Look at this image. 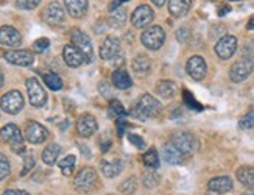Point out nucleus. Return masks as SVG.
Listing matches in <instances>:
<instances>
[{
	"label": "nucleus",
	"instance_id": "26",
	"mask_svg": "<svg viewBox=\"0 0 254 195\" xmlns=\"http://www.w3.org/2000/svg\"><path fill=\"white\" fill-rule=\"evenodd\" d=\"M113 84L117 89H128L132 86V81L125 69H117L113 73Z\"/></svg>",
	"mask_w": 254,
	"mask_h": 195
},
{
	"label": "nucleus",
	"instance_id": "50",
	"mask_svg": "<svg viewBox=\"0 0 254 195\" xmlns=\"http://www.w3.org/2000/svg\"><path fill=\"white\" fill-rule=\"evenodd\" d=\"M231 11V6H228V5H225V6H222L218 9V16L222 17V16H225V14H228Z\"/></svg>",
	"mask_w": 254,
	"mask_h": 195
},
{
	"label": "nucleus",
	"instance_id": "29",
	"mask_svg": "<svg viewBox=\"0 0 254 195\" xmlns=\"http://www.w3.org/2000/svg\"><path fill=\"white\" fill-rule=\"evenodd\" d=\"M127 22V11L120 6L117 9H114V11H111V14H109V19H108V24L111 25L113 28H120L124 27Z\"/></svg>",
	"mask_w": 254,
	"mask_h": 195
},
{
	"label": "nucleus",
	"instance_id": "1",
	"mask_svg": "<svg viewBox=\"0 0 254 195\" xmlns=\"http://www.w3.org/2000/svg\"><path fill=\"white\" fill-rule=\"evenodd\" d=\"M161 110V103L158 99H154L150 94H143L132 105L129 114L137 119V121H148V119L154 117Z\"/></svg>",
	"mask_w": 254,
	"mask_h": 195
},
{
	"label": "nucleus",
	"instance_id": "47",
	"mask_svg": "<svg viewBox=\"0 0 254 195\" xmlns=\"http://www.w3.org/2000/svg\"><path fill=\"white\" fill-rule=\"evenodd\" d=\"M98 89H100L102 95L103 97H111V89H109V86H106V81H102L100 84H98Z\"/></svg>",
	"mask_w": 254,
	"mask_h": 195
},
{
	"label": "nucleus",
	"instance_id": "56",
	"mask_svg": "<svg viewBox=\"0 0 254 195\" xmlns=\"http://www.w3.org/2000/svg\"><path fill=\"white\" fill-rule=\"evenodd\" d=\"M0 57H2V52H0Z\"/></svg>",
	"mask_w": 254,
	"mask_h": 195
},
{
	"label": "nucleus",
	"instance_id": "31",
	"mask_svg": "<svg viewBox=\"0 0 254 195\" xmlns=\"http://www.w3.org/2000/svg\"><path fill=\"white\" fill-rule=\"evenodd\" d=\"M142 162H143V166L154 170V169H158L159 167V156H158V151L154 150V148H150L145 155H143L142 158Z\"/></svg>",
	"mask_w": 254,
	"mask_h": 195
},
{
	"label": "nucleus",
	"instance_id": "27",
	"mask_svg": "<svg viewBox=\"0 0 254 195\" xmlns=\"http://www.w3.org/2000/svg\"><path fill=\"white\" fill-rule=\"evenodd\" d=\"M60 153H61V147L58 144H50L42 151V161L46 162L47 166H53L55 162H57Z\"/></svg>",
	"mask_w": 254,
	"mask_h": 195
},
{
	"label": "nucleus",
	"instance_id": "13",
	"mask_svg": "<svg viewBox=\"0 0 254 195\" xmlns=\"http://www.w3.org/2000/svg\"><path fill=\"white\" fill-rule=\"evenodd\" d=\"M153 19H154L153 9L148 5H140L134 9V13L131 16V24L136 28H145L153 22Z\"/></svg>",
	"mask_w": 254,
	"mask_h": 195
},
{
	"label": "nucleus",
	"instance_id": "22",
	"mask_svg": "<svg viewBox=\"0 0 254 195\" xmlns=\"http://www.w3.org/2000/svg\"><path fill=\"white\" fill-rule=\"evenodd\" d=\"M192 0H169V13L173 17H183L189 13Z\"/></svg>",
	"mask_w": 254,
	"mask_h": 195
},
{
	"label": "nucleus",
	"instance_id": "15",
	"mask_svg": "<svg viewBox=\"0 0 254 195\" xmlns=\"http://www.w3.org/2000/svg\"><path fill=\"white\" fill-rule=\"evenodd\" d=\"M98 128L97 119L92 114H81L76 121V131L83 137H91Z\"/></svg>",
	"mask_w": 254,
	"mask_h": 195
},
{
	"label": "nucleus",
	"instance_id": "51",
	"mask_svg": "<svg viewBox=\"0 0 254 195\" xmlns=\"http://www.w3.org/2000/svg\"><path fill=\"white\" fill-rule=\"evenodd\" d=\"M151 2L156 5L158 8H161V6H164L165 5V2H167V0H151Z\"/></svg>",
	"mask_w": 254,
	"mask_h": 195
},
{
	"label": "nucleus",
	"instance_id": "48",
	"mask_svg": "<svg viewBox=\"0 0 254 195\" xmlns=\"http://www.w3.org/2000/svg\"><path fill=\"white\" fill-rule=\"evenodd\" d=\"M3 195H30L27 191H16V189H6L5 192H3Z\"/></svg>",
	"mask_w": 254,
	"mask_h": 195
},
{
	"label": "nucleus",
	"instance_id": "44",
	"mask_svg": "<svg viewBox=\"0 0 254 195\" xmlns=\"http://www.w3.org/2000/svg\"><path fill=\"white\" fill-rule=\"evenodd\" d=\"M128 139H129V142L132 144V145H136L139 150H142V148H145V140H143L140 136H137V134H128Z\"/></svg>",
	"mask_w": 254,
	"mask_h": 195
},
{
	"label": "nucleus",
	"instance_id": "46",
	"mask_svg": "<svg viewBox=\"0 0 254 195\" xmlns=\"http://www.w3.org/2000/svg\"><path fill=\"white\" fill-rule=\"evenodd\" d=\"M125 128H127V121H125V117L117 119V134H119V136H124Z\"/></svg>",
	"mask_w": 254,
	"mask_h": 195
},
{
	"label": "nucleus",
	"instance_id": "9",
	"mask_svg": "<svg viewBox=\"0 0 254 195\" xmlns=\"http://www.w3.org/2000/svg\"><path fill=\"white\" fill-rule=\"evenodd\" d=\"M27 92L30 103L35 108H42L47 102V94L41 86V83L36 78H28L27 80Z\"/></svg>",
	"mask_w": 254,
	"mask_h": 195
},
{
	"label": "nucleus",
	"instance_id": "52",
	"mask_svg": "<svg viewBox=\"0 0 254 195\" xmlns=\"http://www.w3.org/2000/svg\"><path fill=\"white\" fill-rule=\"evenodd\" d=\"M247 28L248 30H254V16L248 20V24H247Z\"/></svg>",
	"mask_w": 254,
	"mask_h": 195
},
{
	"label": "nucleus",
	"instance_id": "25",
	"mask_svg": "<svg viewBox=\"0 0 254 195\" xmlns=\"http://www.w3.org/2000/svg\"><path fill=\"white\" fill-rule=\"evenodd\" d=\"M237 180L248 189H254V167L242 166L237 170Z\"/></svg>",
	"mask_w": 254,
	"mask_h": 195
},
{
	"label": "nucleus",
	"instance_id": "55",
	"mask_svg": "<svg viewBox=\"0 0 254 195\" xmlns=\"http://www.w3.org/2000/svg\"><path fill=\"white\" fill-rule=\"evenodd\" d=\"M242 195H254V192H244Z\"/></svg>",
	"mask_w": 254,
	"mask_h": 195
},
{
	"label": "nucleus",
	"instance_id": "4",
	"mask_svg": "<svg viewBox=\"0 0 254 195\" xmlns=\"http://www.w3.org/2000/svg\"><path fill=\"white\" fill-rule=\"evenodd\" d=\"M140 41L145 49L148 50H159L165 41V33H164V28L159 25H153L150 28H147L145 31L142 33Z\"/></svg>",
	"mask_w": 254,
	"mask_h": 195
},
{
	"label": "nucleus",
	"instance_id": "16",
	"mask_svg": "<svg viewBox=\"0 0 254 195\" xmlns=\"http://www.w3.org/2000/svg\"><path fill=\"white\" fill-rule=\"evenodd\" d=\"M47 136H49L47 130L44 128L41 124H38V122H30V124H27L25 139L28 140L30 144H42L44 140L47 139Z\"/></svg>",
	"mask_w": 254,
	"mask_h": 195
},
{
	"label": "nucleus",
	"instance_id": "19",
	"mask_svg": "<svg viewBox=\"0 0 254 195\" xmlns=\"http://www.w3.org/2000/svg\"><path fill=\"white\" fill-rule=\"evenodd\" d=\"M120 52V41L116 36H108L100 47V58L102 60H113Z\"/></svg>",
	"mask_w": 254,
	"mask_h": 195
},
{
	"label": "nucleus",
	"instance_id": "42",
	"mask_svg": "<svg viewBox=\"0 0 254 195\" xmlns=\"http://www.w3.org/2000/svg\"><path fill=\"white\" fill-rule=\"evenodd\" d=\"M41 3V0H16V5L20 9H35Z\"/></svg>",
	"mask_w": 254,
	"mask_h": 195
},
{
	"label": "nucleus",
	"instance_id": "3",
	"mask_svg": "<svg viewBox=\"0 0 254 195\" xmlns=\"http://www.w3.org/2000/svg\"><path fill=\"white\" fill-rule=\"evenodd\" d=\"M170 142L178 148L184 156H190L198 148V139L192 133H175L170 137Z\"/></svg>",
	"mask_w": 254,
	"mask_h": 195
},
{
	"label": "nucleus",
	"instance_id": "23",
	"mask_svg": "<svg viewBox=\"0 0 254 195\" xmlns=\"http://www.w3.org/2000/svg\"><path fill=\"white\" fill-rule=\"evenodd\" d=\"M100 167H102V172H103V175L106 178H114V177L119 175L120 172H122L124 162L120 159H109V161L105 159V161H102Z\"/></svg>",
	"mask_w": 254,
	"mask_h": 195
},
{
	"label": "nucleus",
	"instance_id": "38",
	"mask_svg": "<svg viewBox=\"0 0 254 195\" xmlns=\"http://www.w3.org/2000/svg\"><path fill=\"white\" fill-rule=\"evenodd\" d=\"M35 164H36L35 155H33V153H27L25 158H24V169H22L20 175H22V177H25L27 173H28L33 167H35Z\"/></svg>",
	"mask_w": 254,
	"mask_h": 195
},
{
	"label": "nucleus",
	"instance_id": "57",
	"mask_svg": "<svg viewBox=\"0 0 254 195\" xmlns=\"http://www.w3.org/2000/svg\"><path fill=\"white\" fill-rule=\"evenodd\" d=\"M233 2H237V0H233Z\"/></svg>",
	"mask_w": 254,
	"mask_h": 195
},
{
	"label": "nucleus",
	"instance_id": "43",
	"mask_svg": "<svg viewBox=\"0 0 254 195\" xmlns=\"http://www.w3.org/2000/svg\"><path fill=\"white\" fill-rule=\"evenodd\" d=\"M239 127L244 128V130H248V128H253L254 127V111L253 113H248L247 116H244L240 119L239 122Z\"/></svg>",
	"mask_w": 254,
	"mask_h": 195
},
{
	"label": "nucleus",
	"instance_id": "28",
	"mask_svg": "<svg viewBox=\"0 0 254 195\" xmlns=\"http://www.w3.org/2000/svg\"><path fill=\"white\" fill-rule=\"evenodd\" d=\"M151 67V61H150V57L148 55H143V53H139V55L132 60V69H134L136 73L139 75H143L147 73Z\"/></svg>",
	"mask_w": 254,
	"mask_h": 195
},
{
	"label": "nucleus",
	"instance_id": "12",
	"mask_svg": "<svg viewBox=\"0 0 254 195\" xmlns=\"http://www.w3.org/2000/svg\"><path fill=\"white\" fill-rule=\"evenodd\" d=\"M3 57L9 64H14V66L20 67H28L35 61V55L30 50H8L5 52Z\"/></svg>",
	"mask_w": 254,
	"mask_h": 195
},
{
	"label": "nucleus",
	"instance_id": "18",
	"mask_svg": "<svg viewBox=\"0 0 254 195\" xmlns=\"http://www.w3.org/2000/svg\"><path fill=\"white\" fill-rule=\"evenodd\" d=\"M63 58H64L65 64H67L69 67H80L83 63H86L83 53L76 49L73 44L72 46L69 44V46H65L63 49Z\"/></svg>",
	"mask_w": 254,
	"mask_h": 195
},
{
	"label": "nucleus",
	"instance_id": "21",
	"mask_svg": "<svg viewBox=\"0 0 254 195\" xmlns=\"http://www.w3.org/2000/svg\"><path fill=\"white\" fill-rule=\"evenodd\" d=\"M207 188L209 191L217 192V194H226L233 189V180L229 177H217L207 183Z\"/></svg>",
	"mask_w": 254,
	"mask_h": 195
},
{
	"label": "nucleus",
	"instance_id": "30",
	"mask_svg": "<svg viewBox=\"0 0 254 195\" xmlns=\"http://www.w3.org/2000/svg\"><path fill=\"white\" fill-rule=\"evenodd\" d=\"M156 92H158V95L162 97V99H172L176 92V86L170 80H162L156 86Z\"/></svg>",
	"mask_w": 254,
	"mask_h": 195
},
{
	"label": "nucleus",
	"instance_id": "35",
	"mask_svg": "<svg viewBox=\"0 0 254 195\" xmlns=\"http://www.w3.org/2000/svg\"><path fill=\"white\" fill-rule=\"evenodd\" d=\"M44 83H46L52 91H60L63 88V80L57 73H44Z\"/></svg>",
	"mask_w": 254,
	"mask_h": 195
},
{
	"label": "nucleus",
	"instance_id": "33",
	"mask_svg": "<svg viewBox=\"0 0 254 195\" xmlns=\"http://www.w3.org/2000/svg\"><path fill=\"white\" fill-rule=\"evenodd\" d=\"M75 162H76V159L73 155H69V156H65L60 161V169L63 172V175H65V177L72 175L73 170H75Z\"/></svg>",
	"mask_w": 254,
	"mask_h": 195
},
{
	"label": "nucleus",
	"instance_id": "49",
	"mask_svg": "<svg viewBox=\"0 0 254 195\" xmlns=\"http://www.w3.org/2000/svg\"><path fill=\"white\" fill-rule=\"evenodd\" d=\"M125 2H129V0H114V2L109 5V11H114V9L120 8V5L125 3Z\"/></svg>",
	"mask_w": 254,
	"mask_h": 195
},
{
	"label": "nucleus",
	"instance_id": "37",
	"mask_svg": "<svg viewBox=\"0 0 254 195\" xmlns=\"http://www.w3.org/2000/svg\"><path fill=\"white\" fill-rule=\"evenodd\" d=\"M183 100H184L186 106H187V108H190V110H195V111H201V110H203L201 103H198V102L193 99V95H192L189 91H187V89L183 91Z\"/></svg>",
	"mask_w": 254,
	"mask_h": 195
},
{
	"label": "nucleus",
	"instance_id": "14",
	"mask_svg": "<svg viewBox=\"0 0 254 195\" xmlns=\"http://www.w3.org/2000/svg\"><path fill=\"white\" fill-rule=\"evenodd\" d=\"M44 20L50 25H61L65 19V11L64 8L58 2H50L46 9H44Z\"/></svg>",
	"mask_w": 254,
	"mask_h": 195
},
{
	"label": "nucleus",
	"instance_id": "11",
	"mask_svg": "<svg viewBox=\"0 0 254 195\" xmlns=\"http://www.w3.org/2000/svg\"><path fill=\"white\" fill-rule=\"evenodd\" d=\"M186 70H187V73H189L195 81L204 80L206 72H207V66H206L204 58L200 57V55L190 57L189 61H187V64H186Z\"/></svg>",
	"mask_w": 254,
	"mask_h": 195
},
{
	"label": "nucleus",
	"instance_id": "7",
	"mask_svg": "<svg viewBox=\"0 0 254 195\" xmlns=\"http://www.w3.org/2000/svg\"><path fill=\"white\" fill-rule=\"evenodd\" d=\"M253 69H254V61L250 58H242L237 63H234L233 67L229 69V78L234 83H242L250 77Z\"/></svg>",
	"mask_w": 254,
	"mask_h": 195
},
{
	"label": "nucleus",
	"instance_id": "8",
	"mask_svg": "<svg viewBox=\"0 0 254 195\" xmlns=\"http://www.w3.org/2000/svg\"><path fill=\"white\" fill-rule=\"evenodd\" d=\"M0 106L8 114H17L24 108V97L19 91H9L0 99Z\"/></svg>",
	"mask_w": 254,
	"mask_h": 195
},
{
	"label": "nucleus",
	"instance_id": "53",
	"mask_svg": "<svg viewBox=\"0 0 254 195\" xmlns=\"http://www.w3.org/2000/svg\"><path fill=\"white\" fill-rule=\"evenodd\" d=\"M80 150H81V151H84V155H86L87 158H89V156H91V153H89V150H87V148H86L84 145H80Z\"/></svg>",
	"mask_w": 254,
	"mask_h": 195
},
{
	"label": "nucleus",
	"instance_id": "34",
	"mask_svg": "<svg viewBox=\"0 0 254 195\" xmlns=\"http://www.w3.org/2000/svg\"><path fill=\"white\" fill-rule=\"evenodd\" d=\"M159 181H161V177L158 175V172H154V170H150L147 173H143V177H142L143 186L148 188V189L156 188L158 184H159Z\"/></svg>",
	"mask_w": 254,
	"mask_h": 195
},
{
	"label": "nucleus",
	"instance_id": "40",
	"mask_svg": "<svg viewBox=\"0 0 254 195\" xmlns=\"http://www.w3.org/2000/svg\"><path fill=\"white\" fill-rule=\"evenodd\" d=\"M190 38H192V33H190L189 27H181L178 31H176V39L183 42V44H187V42L190 41Z\"/></svg>",
	"mask_w": 254,
	"mask_h": 195
},
{
	"label": "nucleus",
	"instance_id": "39",
	"mask_svg": "<svg viewBox=\"0 0 254 195\" xmlns=\"http://www.w3.org/2000/svg\"><path fill=\"white\" fill-rule=\"evenodd\" d=\"M11 172V166H9V161L6 159L5 155L0 153V180H3L9 175Z\"/></svg>",
	"mask_w": 254,
	"mask_h": 195
},
{
	"label": "nucleus",
	"instance_id": "17",
	"mask_svg": "<svg viewBox=\"0 0 254 195\" xmlns=\"http://www.w3.org/2000/svg\"><path fill=\"white\" fill-rule=\"evenodd\" d=\"M0 44L8 47H16L22 44V36L14 27L5 25L0 28Z\"/></svg>",
	"mask_w": 254,
	"mask_h": 195
},
{
	"label": "nucleus",
	"instance_id": "6",
	"mask_svg": "<svg viewBox=\"0 0 254 195\" xmlns=\"http://www.w3.org/2000/svg\"><path fill=\"white\" fill-rule=\"evenodd\" d=\"M70 39H72V44L83 53L84 61L92 63L94 61V47H92V42H91L89 36L80 30H73Z\"/></svg>",
	"mask_w": 254,
	"mask_h": 195
},
{
	"label": "nucleus",
	"instance_id": "2",
	"mask_svg": "<svg viewBox=\"0 0 254 195\" xmlns=\"http://www.w3.org/2000/svg\"><path fill=\"white\" fill-rule=\"evenodd\" d=\"M0 139H2L3 142H8L11 147V151L16 155H20L25 151L24 137H22L20 130L14 124H8L0 130Z\"/></svg>",
	"mask_w": 254,
	"mask_h": 195
},
{
	"label": "nucleus",
	"instance_id": "41",
	"mask_svg": "<svg viewBox=\"0 0 254 195\" xmlns=\"http://www.w3.org/2000/svg\"><path fill=\"white\" fill-rule=\"evenodd\" d=\"M49 46H50V41L47 38H39L33 42V50H35L36 53H42L49 49Z\"/></svg>",
	"mask_w": 254,
	"mask_h": 195
},
{
	"label": "nucleus",
	"instance_id": "58",
	"mask_svg": "<svg viewBox=\"0 0 254 195\" xmlns=\"http://www.w3.org/2000/svg\"><path fill=\"white\" fill-rule=\"evenodd\" d=\"M111 195H113V194H111Z\"/></svg>",
	"mask_w": 254,
	"mask_h": 195
},
{
	"label": "nucleus",
	"instance_id": "10",
	"mask_svg": "<svg viewBox=\"0 0 254 195\" xmlns=\"http://www.w3.org/2000/svg\"><path fill=\"white\" fill-rule=\"evenodd\" d=\"M237 50V38L233 35H226L220 38L215 44V53L220 60H229Z\"/></svg>",
	"mask_w": 254,
	"mask_h": 195
},
{
	"label": "nucleus",
	"instance_id": "32",
	"mask_svg": "<svg viewBox=\"0 0 254 195\" xmlns=\"http://www.w3.org/2000/svg\"><path fill=\"white\" fill-rule=\"evenodd\" d=\"M108 116L109 119H122L125 117V108L124 105L120 103L119 100H111L109 102V106H108Z\"/></svg>",
	"mask_w": 254,
	"mask_h": 195
},
{
	"label": "nucleus",
	"instance_id": "5",
	"mask_svg": "<svg viewBox=\"0 0 254 195\" xmlns=\"http://www.w3.org/2000/svg\"><path fill=\"white\" fill-rule=\"evenodd\" d=\"M97 172L91 167H84L81 169L78 173H76V177H75V189L76 191H80V192H89L92 191L95 186H97Z\"/></svg>",
	"mask_w": 254,
	"mask_h": 195
},
{
	"label": "nucleus",
	"instance_id": "24",
	"mask_svg": "<svg viewBox=\"0 0 254 195\" xmlns=\"http://www.w3.org/2000/svg\"><path fill=\"white\" fill-rule=\"evenodd\" d=\"M162 156H164L165 161L169 162V164H180V162H183V159L186 158L172 142H167V144L164 145Z\"/></svg>",
	"mask_w": 254,
	"mask_h": 195
},
{
	"label": "nucleus",
	"instance_id": "20",
	"mask_svg": "<svg viewBox=\"0 0 254 195\" xmlns=\"http://www.w3.org/2000/svg\"><path fill=\"white\" fill-rule=\"evenodd\" d=\"M64 5L67 13L75 19L83 17L87 11V0H64Z\"/></svg>",
	"mask_w": 254,
	"mask_h": 195
},
{
	"label": "nucleus",
	"instance_id": "54",
	"mask_svg": "<svg viewBox=\"0 0 254 195\" xmlns=\"http://www.w3.org/2000/svg\"><path fill=\"white\" fill-rule=\"evenodd\" d=\"M3 81H5L3 73H2V70H0V88H2V86H3Z\"/></svg>",
	"mask_w": 254,
	"mask_h": 195
},
{
	"label": "nucleus",
	"instance_id": "36",
	"mask_svg": "<svg viewBox=\"0 0 254 195\" xmlns=\"http://www.w3.org/2000/svg\"><path fill=\"white\" fill-rule=\"evenodd\" d=\"M136 191H137V181L134 177H129L128 180L122 183V186H120V192L124 195H132Z\"/></svg>",
	"mask_w": 254,
	"mask_h": 195
},
{
	"label": "nucleus",
	"instance_id": "45",
	"mask_svg": "<svg viewBox=\"0 0 254 195\" xmlns=\"http://www.w3.org/2000/svg\"><path fill=\"white\" fill-rule=\"evenodd\" d=\"M100 148L103 153H106V151L111 148V137H109L108 134H103L102 139H100Z\"/></svg>",
	"mask_w": 254,
	"mask_h": 195
}]
</instances>
